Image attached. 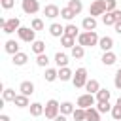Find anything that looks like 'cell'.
<instances>
[{
    "instance_id": "obj_1",
    "label": "cell",
    "mask_w": 121,
    "mask_h": 121,
    "mask_svg": "<svg viewBox=\"0 0 121 121\" xmlns=\"http://www.w3.org/2000/svg\"><path fill=\"white\" fill-rule=\"evenodd\" d=\"M45 112H43V115L47 117V119H51V121H55L59 115H60V104L55 100V98H51V100H47L45 102Z\"/></svg>"
},
{
    "instance_id": "obj_2",
    "label": "cell",
    "mask_w": 121,
    "mask_h": 121,
    "mask_svg": "<svg viewBox=\"0 0 121 121\" xmlns=\"http://www.w3.org/2000/svg\"><path fill=\"white\" fill-rule=\"evenodd\" d=\"M98 40H100V38L96 36L95 30H91V32H81V34L78 36V43L83 45V47H93V45L98 43Z\"/></svg>"
},
{
    "instance_id": "obj_3",
    "label": "cell",
    "mask_w": 121,
    "mask_h": 121,
    "mask_svg": "<svg viewBox=\"0 0 121 121\" xmlns=\"http://www.w3.org/2000/svg\"><path fill=\"white\" fill-rule=\"evenodd\" d=\"M0 25H2L4 34H11V32H17V30L21 28V21H19V17H11V19H0Z\"/></svg>"
},
{
    "instance_id": "obj_4",
    "label": "cell",
    "mask_w": 121,
    "mask_h": 121,
    "mask_svg": "<svg viewBox=\"0 0 121 121\" xmlns=\"http://www.w3.org/2000/svg\"><path fill=\"white\" fill-rule=\"evenodd\" d=\"M17 36H19V40L28 42V43H34L36 42V30L32 26H21L17 30Z\"/></svg>"
},
{
    "instance_id": "obj_5",
    "label": "cell",
    "mask_w": 121,
    "mask_h": 121,
    "mask_svg": "<svg viewBox=\"0 0 121 121\" xmlns=\"http://www.w3.org/2000/svg\"><path fill=\"white\" fill-rule=\"evenodd\" d=\"M72 81H74V87H76V89L85 87V85H87V81H89V78H87V70H85V68H78V70L74 72Z\"/></svg>"
},
{
    "instance_id": "obj_6",
    "label": "cell",
    "mask_w": 121,
    "mask_h": 121,
    "mask_svg": "<svg viewBox=\"0 0 121 121\" xmlns=\"http://www.w3.org/2000/svg\"><path fill=\"white\" fill-rule=\"evenodd\" d=\"M95 102H96V96L91 95V93H85V95H79V96H78V102H76V104H78V108L87 110V108H93Z\"/></svg>"
},
{
    "instance_id": "obj_7",
    "label": "cell",
    "mask_w": 121,
    "mask_h": 121,
    "mask_svg": "<svg viewBox=\"0 0 121 121\" xmlns=\"http://www.w3.org/2000/svg\"><path fill=\"white\" fill-rule=\"evenodd\" d=\"M21 8H23V11L26 15H34V13L40 11V2L38 0H23L21 2Z\"/></svg>"
},
{
    "instance_id": "obj_8",
    "label": "cell",
    "mask_w": 121,
    "mask_h": 121,
    "mask_svg": "<svg viewBox=\"0 0 121 121\" xmlns=\"http://www.w3.org/2000/svg\"><path fill=\"white\" fill-rule=\"evenodd\" d=\"M104 13H106V2L104 0H95L89 8V15L96 17V15H104Z\"/></svg>"
},
{
    "instance_id": "obj_9",
    "label": "cell",
    "mask_w": 121,
    "mask_h": 121,
    "mask_svg": "<svg viewBox=\"0 0 121 121\" xmlns=\"http://www.w3.org/2000/svg\"><path fill=\"white\" fill-rule=\"evenodd\" d=\"M43 15L49 17V19H55V17L60 15V9H59V6H55V4H47V6L43 8Z\"/></svg>"
},
{
    "instance_id": "obj_10",
    "label": "cell",
    "mask_w": 121,
    "mask_h": 121,
    "mask_svg": "<svg viewBox=\"0 0 121 121\" xmlns=\"http://www.w3.org/2000/svg\"><path fill=\"white\" fill-rule=\"evenodd\" d=\"M98 47L106 53V51H112V47H113V40L110 38V36H102L100 40H98Z\"/></svg>"
},
{
    "instance_id": "obj_11",
    "label": "cell",
    "mask_w": 121,
    "mask_h": 121,
    "mask_svg": "<svg viewBox=\"0 0 121 121\" xmlns=\"http://www.w3.org/2000/svg\"><path fill=\"white\" fill-rule=\"evenodd\" d=\"M81 26H83V30H85V32H91V30H95V28H96V19L89 15V17H85V19L81 21Z\"/></svg>"
},
{
    "instance_id": "obj_12",
    "label": "cell",
    "mask_w": 121,
    "mask_h": 121,
    "mask_svg": "<svg viewBox=\"0 0 121 121\" xmlns=\"http://www.w3.org/2000/svg\"><path fill=\"white\" fill-rule=\"evenodd\" d=\"M49 34H51L53 38H62V36H64V26H60L59 23H53V25L49 26Z\"/></svg>"
},
{
    "instance_id": "obj_13",
    "label": "cell",
    "mask_w": 121,
    "mask_h": 121,
    "mask_svg": "<svg viewBox=\"0 0 121 121\" xmlns=\"http://www.w3.org/2000/svg\"><path fill=\"white\" fill-rule=\"evenodd\" d=\"M4 49H6V53H9V55H17V53H19V43H17L15 40H8V42L4 43Z\"/></svg>"
},
{
    "instance_id": "obj_14",
    "label": "cell",
    "mask_w": 121,
    "mask_h": 121,
    "mask_svg": "<svg viewBox=\"0 0 121 121\" xmlns=\"http://www.w3.org/2000/svg\"><path fill=\"white\" fill-rule=\"evenodd\" d=\"M102 64L104 66H112V64H115V60H117V57H115V53L113 51H106L104 55H102Z\"/></svg>"
},
{
    "instance_id": "obj_15",
    "label": "cell",
    "mask_w": 121,
    "mask_h": 121,
    "mask_svg": "<svg viewBox=\"0 0 121 121\" xmlns=\"http://www.w3.org/2000/svg\"><path fill=\"white\" fill-rule=\"evenodd\" d=\"M19 91H21V95L30 96V95L34 93V83H32V81H23V83L19 85Z\"/></svg>"
},
{
    "instance_id": "obj_16",
    "label": "cell",
    "mask_w": 121,
    "mask_h": 121,
    "mask_svg": "<svg viewBox=\"0 0 121 121\" xmlns=\"http://www.w3.org/2000/svg\"><path fill=\"white\" fill-rule=\"evenodd\" d=\"M28 108H30V115H32V117H40V115L45 112L43 104H40V102H32Z\"/></svg>"
},
{
    "instance_id": "obj_17",
    "label": "cell",
    "mask_w": 121,
    "mask_h": 121,
    "mask_svg": "<svg viewBox=\"0 0 121 121\" xmlns=\"http://www.w3.org/2000/svg\"><path fill=\"white\" fill-rule=\"evenodd\" d=\"M85 121H100V112L96 108H87L85 110Z\"/></svg>"
},
{
    "instance_id": "obj_18",
    "label": "cell",
    "mask_w": 121,
    "mask_h": 121,
    "mask_svg": "<svg viewBox=\"0 0 121 121\" xmlns=\"http://www.w3.org/2000/svg\"><path fill=\"white\" fill-rule=\"evenodd\" d=\"M26 60H28V55L23 53V51H19L17 55H13V64H15V66H25Z\"/></svg>"
},
{
    "instance_id": "obj_19",
    "label": "cell",
    "mask_w": 121,
    "mask_h": 121,
    "mask_svg": "<svg viewBox=\"0 0 121 121\" xmlns=\"http://www.w3.org/2000/svg\"><path fill=\"white\" fill-rule=\"evenodd\" d=\"M72 78H74V72H72L68 66L59 68V79H60V81H68V79H72Z\"/></svg>"
},
{
    "instance_id": "obj_20",
    "label": "cell",
    "mask_w": 121,
    "mask_h": 121,
    "mask_svg": "<svg viewBox=\"0 0 121 121\" xmlns=\"http://www.w3.org/2000/svg\"><path fill=\"white\" fill-rule=\"evenodd\" d=\"M85 89H87V93L96 95V93L100 91V83H98L96 79H89V81H87V85H85Z\"/></svg>"
},
{
    "instance_id": "obj_21",
    "label": "cell",
    "mask_w": 121,
    "mask_h": 121,
    "mask_svg": "<svg viewBox=\"0 0 121 121\" xmlns=\"http://www.w3.org/2000/svg\"><path fill=\"white\" fill-rule=\"evenodd\" d=\"M102 23H104L106 26H110V25H115V23H117V19H115V13H113V11H106V13L102 15Z\"/></svg>"
},
{
    "instance_id": "obj_22",
    "label": "cell",
    "mask_w": 121,
    "mask_h": 121,
    "mask_svg": "<svg viewBox=\"0 0 121 121\" xmlns=\"http://www.w3.org/2000/svg\"><path fill=\"white\" fill-rule=\"evenodd\" d=\"M96 102H110V96H112V93L108 91V89H100L96 95Z\"/></svg>"
},
{
    "instance_id": "obj_23",
    "label": "cell",
    "mask_w": 121,
    "mask_h": 121,
    "mask_svg": "<svg viewBox=\"0 0 121 121\" xmlns=\"http://www.w3.org/2000/svg\"><path fill=\"white\" fill-rule=\"evenodd\" d=\"M13 104H15L17 108H26V106H30L28 96H25V95H17V96H15V100H13Z\"/></svg>"
},
{
    "instance_id": "obj_24",
    "label": "cell",
    "mask_w": 121,
    "mask_h": 121,
    "mask_svg": "<svg viewBox=\"0 0 121 121\" xmlns=\"http://www.w3.org/2000/svg\"><path fill=\"white\" fill-rule=\"evenodd\" d=\"M64 36L78 38V36H79V32H78V26H76V25H72V23H70V25H66V26H64Z\"/></svg>"
},
{
    "instance_id": "obj_25",
    "label": "cell",
    "mask_w": 121,
    "mask_h": 121,
    "mask_svg": "<svg viewBox=\"0 0 121 121\" xmlns=\"http://www.w3.org/2000/svg\"><path fill=\"white\" fill-rule=\"evenodd\" d=\"M55 64H57L59 68L68 66V57H66L64 53H57V55H55Z\"/></svg>"
},
{
    "instance_id": "obj_26",
    "label": "cell",
    "mask_w": 121,
    "mask_h": 121,
    "mask_svg": "<svg viewBox=\"0 0 121 121\" xmlns=\"http://www.w3.org/2000/svg\"><path fill=\"white\" fill-rule=\"evenodd\" d=\"M43 78H45V81H55V79H59V70H55V68H47L45 70V74H43Z\"/></svg>"
},
{
    "instance_id": "obj_27",
    "label": "cell",
    "mask_w": 121,
    "mask_h": 121,
    "mask_svg": "<svg viewBox=\"0 0 121 121\" xmlns=\"http://www.w3.org/2000/svg\"><path fill=\"white\" fill-rule=\"evenodd\" d=\"M68 8L78 15V13H81V9H83V4H81V0H68Z\"/></svg>"
},
{
    "instance_id": "obj_28",
    "label": "cell",
    "mask_w": 121,
    "mask_h": 121,
    "mask_svg": "<svg viewBox=\"0 0 121 121\" xmlns=\"http://www.w3.org/2000/svg\"><path fill=\"white\" fill-rule=\"evenodd\" d=\"M70 51H72V57H74V59H83V55H85V47H83V45H79V43H78V45H74Z\"/></svg>"
},
{
    "instance_id": "obj_29",
    "label": "cell",
    "mask_w": 121,
    "mask_h": 121,
    "mask_svg": "<svg viewBox=\"0 0 121 121\" xmlns=\"http://www.w3.org/2000/svg\"><path fill=\"white\" fill-rule=\"evenodd\" d=\"M15 96H17V95H15L13 89H4V91H2V100H4V102H13Z\"/></svg>"
},
{
    "instance_id": "obj_30",
    "label": "cell",
    "mask_w": 121,
    "mask_h": 121,
    "mask_svg": "<svg viewBox=\"0 0 121 121\" xmlns=\"http://www.w3.org/2000/svg\"><path fill=\"white\" fill-rule=\"evenodd\" d=\"M74 104L72 102H60V113L62 115H70V113H74Z\"/></svg>"
},
{
    "instance_id": "obj_31",
    "label": "cell",
    "mask_w": 121,
    "mask_h": 121,
    "mask_svg": "<svg viewBox=\"0 0 121 121\" xmlns=\"http://www.w3.org/2000/svg\"><path fill=\"white\" fill-rule=\"evenodd\" d=\"M32 51H34L36 55H42V53H45V43H43L42 40H36V42L32 43Z\"/></svg>"
},
{
    "instance_id": "obj_32",
    "label": "cell",
    "mask_w": 121,
    "mask_h": 121,
    "mask_svg": "<svg viewBox=\"0 0 121 121\" xmlns=\"http://www.w3.org/2000/svg\"><path fill=\"white\" fill-rule=\"evenodd\" d=\"M60 17H62V19H66V21H72V19L76 17V13L66 6V8H62V9H60Z\"/></svg>"
},
{
    "instance_id": "obj_33",
    "label": "cell",
    "mask_w": 121,
    "mask_h": 121,
    "mask_svg": "<svg viewBox=\"0 0 121 121\" xmlns=\"http://www.w3.org/2000/svg\"><path fill=\"white\" fill-rule=\"evenodd\" d=\"M60 43H62L64 47L72 49V47L76 45V38H70V36H62V38H60Z\"/></svg>"
},
{
    "instance_id": "obj_34",
    "label": "cell",
    "mask_w": 121,
    "mask_h": 121,
    "mask_svg": "<svg viewBox=\"0 0 121 121\" xmlns=\"http://www.w3.org/2000/svg\"><path fill=\"white\" fill-rule=\"evenodd\" d=\"M36 64H38V66H42V68H43V66H47V64H49V59H47V55H45V53H42V55H36Z\"/></svg>"
},
{
    "instance_id": "obj_35",
    "label": "cell",
    "mask_w": 121,
    "mask_h": 121,
    "mask_svg": "<svg viewBox=\"0 0 121 121\" xmlns=\"http://www.w3.org/2000/svg\"><path fill=\"white\" fill-rule=\"evenodd\" d=\"M113 106H110V102H96V110L100 113H106V112H112Z\"/></svg>"
},
{
    "instance_id": "obj_36",
    "label": "cell",
    "mask_w": 121,
    "mask_h": 121,
    "mask_svg": "<svg viewBox=\"0 0 121 121\" xmlns=\"http://www.w3.org/2000/svg\"><path fill=\"white\" fill-rule=\"evenodd\" d=\"M72 115H74L76 121H85V110H83V108H76Z\"/></svg>"
},
{
    "instance_id": "obj_37",
    "label": "cell",
    "mask_w": 121,
    "mask_h": 121,
    "mask_svg": "<svg viewBox=\"0 0 121 121\" xmlns=\"http://www.w3.org/2000/svg\"><path fill=\"white\" fill-rule=\"evenodd\" d=\"M30 26H32L36 32H38V30H43V21L36 17V19H32V25H30Z\"/></svg>"
},
{
    "instance_id": "obj_38",
    "label": "cell",
    "mask_w": 121,
    "mask_h": 121,
    "mask_svg": "<svg viewBox=\"0 0 121 121\" xmlns=\"http://www.w3.org/2000/svg\"><path fill=\"white\" fill-rule=\"evenodd\" d=\"M112 117H113L115 121H121V106L115 104V106L112 108Z\"/></svg>"
},
{
    "instance_id": "obj_39",
    "label": "cell",
    "mask_w": 121,
    "mask_h": 121,
    "mask_svg": "<svg viewBox=\"0 0 121 121\" xmlns=\"http://www.w3.org/2000/svg\"><path fill=\"white\" fill-rule=\"evenodd\" d=\"M106 2V11H115L117 9V2L115 0H104Z\"/></svg>"
},
{
    "instance_id": "obj_40",
    "label": "cell",
    "mask_w": 121,
    "mask_h": 121,
    "mask_svg": "<svg viewBox=\"0 0 121 121\" xmlns=\"http://www.w3.org/2000/svg\"><path fill=\"white\" fill-rule=\"evenodd\" d=\"M113 85H115L117 89H121V68L115 72V78H113Z\"/></svg>"
},
{
    "instance_id": "obj_41",
    "label": "cell",
    "mask_w": 121,
    "mask_h": 121,
    "mask_svg": "<svg viewBox=\"0 0 121 121\" xmlns=\"http://www.w3.org/2000/svg\"><path fill=\"white\" fill-rule=\"evenodd\" d=\"M0 4H2V8H4V9H11V8H13V4H15V0H0Z\"/></svg>"
},
{
    "instance_id": "obj_42",
    "label": "cell",
    "mask_w": 121,
    "mask_h": 121,
    "mask_svg": "<svg viewBox=\"0 0 121 121\" xmlns=\"http://www.w3.org/2000/svg\"><path fill=\"white\" fill-rule=\"evenodd\" d=\"M113 28H115V32H117V34H121V23H115V25H113Z\"/></svg>"
},
{
    "instance_id": "obj_43",
    "label": "cell",
    "mask_w": 121,
    "mask_h": 121,
    "mask_svg": "<svg viewBox=\"0 0 121 121\" xmlns=\"http://www.w3.org/2000/svg\"><path fill=\"white\" fill-rule=\"evenodd\" d=\"M0 121H11V119H9V115H6V113H2V115H0Z\"/></svg>"
},
{
    "instance_id": "obj_44",
    "label": "cell",
    "mask_w": 121,
    "mask_h": 121,
    "mask_svg": "<svg viewBox=\"0 0 121 121\" xmlns=\"http://www.w3.org/2000/svg\"><path fill=\"white\" fill-rule=\"evenodd\" d=\"M55 121H66V115H62V113H60V115H59Z\"/></svg>"
},
{
    "instance_id": "obj_45",
    "label": "cell",
    "mask_w": 121,
    "mask_h": 121,
    "mask_svg": "<svg viewBox=\"0 0 121 121\" xmlns=\"http://www.w3.org/2000/svg\"><path fill=\"white\" fill-rule=\"evenodd\" d=\"M115 104H117V106H121V96L117 98V102H115Z\"/></svg>"
}]
</instances>
